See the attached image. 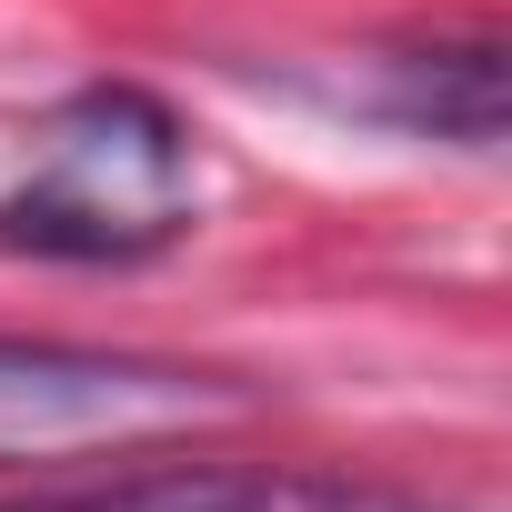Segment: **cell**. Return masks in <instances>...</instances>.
<instances>
[{
	"mask_svg": "<svg viewBox=\"0 0 512 512\" xmlns=\"http://www.w3.org/2000/svg\"><path fill=\"white\" fill-rule=\"evenodd\" d=\"M0 512H422L372 482H322V472H231V462H151V472H101V482H51L11 492Z\"/></svg>",
	"mask_w": 512,
	"mask_h": 512,
	"instance_id": "3957f363",
	"label": "cell"
},
{
	"mask_svg": "<svg viewBox=\"0 0 512 512\" xmlns=\"http://www.w3.org/2000/svg\"><path fill=\"white\" fill-rule=\"evenodd\" d=\"M372 111L412 141H452V151H492L502 121H512V71H502V41L472 31V41H412V51H382L372 71Z\"/></svg>",
	"mask_w": 512,
	"mask_h": 512,
	"instance_id": "277c9868",
	"label": "cell"
},
{
	"mask_svg": "<svg viewBox=\"0 0 512 512\" xmlns=\"http://www.w3.org/2000/svg\"><path fill=\"white\" fill-rule=\"evenodd\" d=\"M201 211L191 121L141 81H91L41 121L31 171L0 191V251L31 262H151Z\"/></svg>",
	"mask_w": 512,
	"mask_h": 512,
	"instance_id": "6da1fadb",
	"label": "cell"
},
{
	"mask_svg": "<svg viewBox=\"0 0 512 512\" xmlns=\"http://www.w3.org/2000/svg\"><path fill=\"white\" fill-rule=\"evenodd\" d=\"M231 412V382L151 352L0 332V462H61V452H121L181 422Z\"/></svg>",
	"mask_w": 512,
	"mask_h": 512,
	"instance_id": "7a4b0ae2",
	"label": "cell"
}]
</instances>
